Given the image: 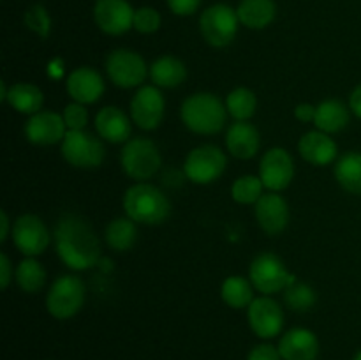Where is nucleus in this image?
Listing matches in <instances>:
<instances>
[{
  "instance_id": "nucleus-1",
  "label": "nucleus",
  "mask_w": 361,
  "mask_h": 360,
  "mask_svg": "<svg viewBox=\"0 0 361 360\" xmlns=\"http://www.w3.org/2000/svg\"><path fill=\"white\" fill-rule=\"evenodd\" d=\"M55 247L60 260L73 270H87L101 256V244L90 222L73 212L63 214L56 222Z\"/></svg>"
},
{
  "instance_id": "nucleus-2",
  "label": "nucleus",
  "mask_w": 361,
  "mask_h": 360,
  "mask_svg": "<svg viewBox=\"0 0 361 360\" xmlns=\"http://www.w3.org/2000/svg\"><path fill=\"white\" fill-rule=\"evenodd\" d=\"M123 210L127 217L141 224H161L171 212L168 196L152 184L140 182L123 194Z\"/></svg>"
},
{
  "instance_id": "nucleus-3",
  "label": "nucleus",
  "mask_w": 361,
  "mask_h": 360,
  "mask_svg": "<svg viewBox=\"0 0 361 360\" xmlns=\"http://www.w3.org/2000/svg\"><path fill=\"white\" fill-rule=\"evenodd\" d=\"M226 109L228 108L217 95L200 92L183 101L180 115L192 133L217 134L226 126Z\"/></svg>"
},
{
  "instance_id": "nucleus-4",
  "label": "nucleus",
  "mask_w": 361,
  "mask_h": 360,
  "mask_svg": "<svg viewBox=\"0 0 361 360\" xmlns=\"http://www.w3.org/2000/svg\"><path fill=\"white\" fill-rule=\"evenodd\" d=\"M238 14L228 4H214L201 13L200 30L204 41L214 48H224L231 44L238 32Z\"/></svg>"
},
{
  "instance_id": "nucleus-5",
  "label": "nucleus",
  "mask_w": 361,
  "mask_h": 360,
  "mask_svg": "<svg viewBox=\"0 0 361 360\" xmlns=\"http://www.w3.org/2000/svg\"><path fill=\"white\" fill-rule=\"evenodd\" d=\"M122 169L134 180H148L159 172L162 164L157 145L148 138H133L123 147L120 155Z\"/></svg>"
},
{
  "instance_id": "nucleus-6",
  "label": "nucleus",
  "mask_w": 361,
  "mask_h": 360,
  "mask_svg": "<svg viewBox=\"0 0 361 360\" xmlns=\"http://www.w3.org/2000/svg\"><path fill=\"white\" fill-rule=\"evenodd\" d=\"M85 304V284L78 275H62L51 284L46 299L49 314L56 320L73 318Z\"/></svg>"
},
{
  "instance_id": "nucleus-7",
  "label": "nucleus",
  "mask_w": 361,
  "mask_h": 360,
  "mask_svg": "<svg viewBox=\"0 0 361 360\" xmlns=\"http://www.w3.org/2000/svg\"><path fill=\"white\" fill-rule=\"evenodd\" d=\"M62 155L71 166L83 169H92L101 166L104 161V145L99 138L83 131H67L62 140Z\"/></svg>"
},
{
  "instance_id": "nucleus-8",
  "label": "nucleus",
  "mask_w": 361,
  "mask_h": 360,
  "mask_svg": "<svg viewBox=\"0 0 361 360\" xmlns=\"http://www.w3.org/2000/svg\"><path fill=\"white\" fill-rule=\"evenodd\" d=\"M249 279L257 292L274 295L282 292L296 281L293 274L286 270L281 258L274 253H263L250 263Z\"/></svg>"
},
{
  "instance_id": "nucleus-9",
  "label": "nucleus",
  "mask_w": 361,
  "mask_h": 360,
  "mask_svg": "<svg viewBox=\"0 0 361 360\" xmlns=\"http://www.w3.org/2000/svg\"><path fill=\"white\" fill-rule=\"evenodd\" d=\"M228 159L226 154L215 145H200L192 148L185 159L187 179L192 180L194 184H210L221 179L222 173L226 172Z\"/></svg>"
},
{
  "instance_id": "nucleus-10",
  "label": "nucleus",
  "mask_w": 361,
  "mask_h": 360,
  "mask_svg": "<svg viewBox=\"0 0 361 360\" xmlns=\"http://www.w3.org/2000/svg\"><path fill=\"white\" fill-rule=\"evenodd\" d=\"M106 73L109 80L120 88L140 87L150 73L140 53L133 49H115L106 59Z\"/></svg>"
},
{
  "instance_id": "nucleus-11",
  "label": "nucleus",
  "mask_w": 361,
  "mask_h": 360,
  "mask_svg": "<svg viewBox=\"0 0 361 360\" xmlns=\"http://www.w3.org/2000/svg\"><path fill=\"white\" fill-rule=\"evenodd\" d=\"M166 101L162 92L155 85H147L141 87L134 94L130 101V116L134 124L145 131L157 129L164 119Z\"/></svg>"
},
{
  "instance_id": "nucleus-12",
  "label": "nucleus",
  "mask_w": 361,
  "mask_h": 360,
  "mask_svg": "<svg viewBox=\"0 0 361 360\" xmlns=\"http://www.w3.org/2000/svg\"><path fill=\"white\" fill-rule=\"evenodd\" d=\"M134 9L129 0H95L94 21L104 34L122 35L134 25Z\"/></svg>"
},
{
  "instance_id": "nucleus-13",
  "label": "nucleus",
  "mask_w": 361,
  "mask_h": 360,
  "mask_svg": "<svg viewBox=\"0 0 361 360\" xmlns=\"http://www.w3.org/2000/svg\"><path fill=\"white\" fill-rule=\"evenodd\" d=\"M13 240L14 246L28 258L39 256L46 251V247L49 246V235L48 228L42 222V219H39L37 215L25 214L21 217L16 219L13 228Z\"/></svg>"
},
{
  "instance_id": "nucleus-14",
  "label": "nucleus",
  "mask_w": 361,
  "mask_h": 360,
  "mask_svg": "<svg viewBox=\"0 0 361 360\" xmlns=\"http://www.w3.org/2000/svg\"><path fill=\"white\" fill-rule=\"evenodd\" d=\"M295 176V162L286 148H270L259 164V179L271 193L286 189Z\"/></svg>"
},
{
  "instance_id": "nucleus-15",
  "label": "nucleus",
  "mask_w": 361,
  "mask_h": 360,
  "mask_svg": "<svg viewBox=\"0 0 361 360\" xmlns=\"http://www.w3.org/2000/svg\"><path fill=\"white\" fill-rule=\"evenodd\" d=\"M249 325L256 335L263 339H271L281 334L284 327V313L282 307L270 296L254 299L249 306Z\"/></svg>"
},
{
  "instance_id": "nucleus-16",
  "label": "nucleus",
  "mask_w": 361,
  "mask_h": 360,
  "mask_svg": "<svg viewBox=\"0 0 361 360\" xmlns=\"http://www.w3.org/2000/svg\"><path fill=\"white\" fill-rule=\"evenodd\" d=\"M67 126L62 115L55 112H39L28 119L25 126V136L30 143L42 145H55L66 138Z\"/></svg>"
},
{
  "instance_id": "nucleus-17",
  "label": "nucleus",
  "mask_w": 361,
  "mask_h": 360,
  "mask_svg": "<svg viewBox=\"0 0 361 360\" xmlns=\"http://www.w3.org/2000/svg\"><path fill=\"white\" fill-rule=\"evenodd\" d=\"M67 92L81 104H92L104 94V80L92 67H78L67 78Z\"/></svg>"
},
{
  "instance_id": "nucleus-18",
  "label": "nucleus",
  "mask_w": 361,
  "mask_h": 360,
  "mask_svg": "<svg viewBox=\"0 0 361 360\" xmlns=\"http://www.w3.org/2000/svg\"><path fill=\"white\" fill-rule=\"evenodd\" d=\"M256 219L268 235L284 232L289 222V207L284 198L277 193H268L256 203Z\"/></svg>"
},
{
  "instance_id": "nucleus-19",
  "label": "nucleus",
  "mask_w": 361,
  "mask_h": 360,
  "mask_svg": "<svg viewBox=\"0 0 361 360\" xmlns=\"http://www.w3.org/2000/svg\"><path fill=\"white\" fill-rule=\"evenodd\" d=\"M282 360H316L319 342L314 332L307 328H293L282 335L279 342Z\"/></svg>"
},
{
  "instance_id": "nucleus-20",
  "label": "nucleus",
  "mask_w": 361,
  "mask_h": 360,
  "mask_svg": "<svg viewBox=\"0 0 361 360\" xmlns=\"http://www.w3.org/2000/svg\"><path fill=\"white\" fill-rule=\"evenodd\" d=\"M298 150L307 162L316 166H326L337 159V143L323 131H310L303 134Z\"/></svg>"
},
{
  "instance_id": "nucleus-21",
  "label": "nucleus",
  "mask_w": 361,
  "mask_h": 360,
  "mask_svg": "<svg viewBox=\"0 0 361 360\" xmlns=\"http://www.w3.org/2000/svg\"><path fill=\"white\" fill-rule=\"evenodd\" d=\"M261 145L259 131L249 122H238L228 127L226 133V147L231 155L238 159H250L257 154Z\"/></svg>"
},
{
  "instance_id": "nucleus-22",
  "label": "nucleus",
  "mask_w": 361,
  "mask_h": 360,
  "mask_svg": "<svg viewBox=\"0 0 361 360\" xmlns=\"http://www.w3.org/2000/svg\"><path fill=\"white\" fill-rule=\"evenodd\" d=\"M95 129L109 143H123L130 136V120L116 106H106L95 115Z\"/></svg>"
},
{
  "instance_id": "nucleus-23",
  "label": "nucleus",
  "mask_w": 361,
  "mask_h": 360,
  "mask_svg": "<svg viewBox=\"0 0 361 360\" xmlns=\"http://www.w3.org/2000/svg\"><path fill=\"white\" fill-rule=\"evenodd\" d=\"M236 14L243 27L263 30L274 23L277 16V4L274 0H242L236 7Z\"/></svg>"
},
{
  "instance_id": "nucleus-24",
  "label": "nucleus",
  "mask_w": 361,
  "mask_h": 360,
  "mask_svg": "<svg viewBox=\"0 0 361 360\" xmlns=\"http://www.w3.org/2000/svg\"><path fill=\"white\" fill-rule=\"evenodd\" d=\"M150 78L155 87L162 88H175L183 83L187 78L185 64L180 59L171 55H164L155 60L150 66Z\"/></svg>"
},
{
  "instance_id": "nucleus-25",
  "label": "nucleus",
  "mask_w": 361,
  "mask_h": 360,
  "mask_svg": "<svg viewBox=\"0 0 361 360\" xmlns=\"http://www.w3.org/2000/svg\"><path fill=\"white\" fill-rule=\"evenodd\" d=\"M349 122V109L345 108L344 102L337 101V99H328L323 101L316 108V116H314V124H316L317 131L331 134L338 133L344 129Z\"/></svg>"
},
{
  "instance_id": "nucleus-26",
  "label": "nucleus",
  "mask_w": 361,
  "mask_h": 360,
  "mask_svg": "<svg viewBox=\"0 0 361 360\" xmlns=\"http://www.w3.org/2000/svg\"><path fill=\"white\" fill-rule=\"evenodd\" d=\"M7 102L13 106L16 112L25 113V115H35L41 112L44 95L41 88L32 83H16L7 92Z\"/></svg>"
},
{
  "instance_id": "nucleus-27",
  "label": "nucleus",
  "mask_w": 361,
  "mask_h": 360,
  "mask_svg": "<svg viewBox=\"0 0 361 360\" xmlns=\"http://www.w3.org/2000/svg\"><path fill=\"white\" fill-rule=\"evenodd\" d=\"M335 179L353 194H361V154L348 152L335 164Z\"/></svg>"
},
{
  "instance_id": "nucleus-28",
  "label": "nucleus",
  "mask_w": 361,
  "mask_h": 360,
  "mask_svg": "<svg viewBox=\"0 0 361 360\" xmlns=\"http://www.w3.org/2000/svg\"><path fill=\"white\" fill-rule=\"evenodd\" d=\"M137 240V228L136 222L130 217H118L113 219L106 228V242L113 251H129Z\"/></svg>"
},
{
  "instance_id": "nucleus-29",
  "label": "nucleus",
  "mask_w": 361,
  "mask_h": 360,
  "mask_svg": "<svg viewBox=\"0 0 361 360\" xmlns=\"http://www.w3.org/2000/svg\"><path fill=\"white\" fill-rule=\"evenodd\" d=\"M252 282L247 281L245 277L240 275H231L222 282L221 296L229 307L233 309H242V307H249L254 300V289Z\"/></svg>"
},
{
  "instance_id": "nucleus-30",
  "label": "nucleus",
  "mask_w": 361,
  "mask_h": 360,
  "mask_svg": "<svg viewBox=\"0 0 361 360\" xmlns=\"http://www.w3.org/2000/svg\"><path fill=\"white\" fill-rule=\"evenodd\" d=\"M226 108L233 119H236L238 122H247L256 113V94L245 87L235 88L233 92H229L228 99H226Z\"/></svg>"
},
{
  "instance_id": "nucleus-31",
  "label": "nucleus",
  "mask_w": 361,
  "mask_h": 360,
  "mask_svg": "<svg viewBox=\"0 0 361 360\" xmlns=\"http://www.w3.org/2000/svg\"><path fill=\"white\" fill-rule=\"evenodd\" d=\"M16 282L23 292L37 293L46 282V272L42 265L34 258H25L16 268Z\"/></svg>"
},
{
  "instance_id": "nucleus-32",
  "label": "nucleus",
  "mask_w": 361,
  "mask_h": 360,
  "mask_svg": "<svg viewBox=\"0 0 361 360\" xmlns=\"http://www.w3.org/2000/svg\"><path fill=\"white\" fill-rule=\"evenodd\" d=\"M263 182H261L259 176L254 175H243L240 179L235 180L231 187L233 200L238 201L242 205H252L259 201V198L263 196Z\"/></svg>"
},
{
  "instance_id": "nucleus-33",
  "label": "nucleus",
  "mask_w": 361,
  "mask_h": 360,
  "mask_svg": "<svg viewBox=\"0 0 361 360\" xmlns=\"http://www.w3.org/2000/svg\"><path fill=\"white\" fill-rule=\"evenodd\" d=\"M284 300L289 309L305 313V311L312 309L314 304H316V292L305 282L295 281L284 289Z\"/></svg>"
},
{
  "instance_id": "nucleus-34",
  "label": "nucleus",
  "mask_w": 361,
  "mask_h": 360,
  "mask_svg": "<svg viewBox=\"0 0 361 360\" xmlns=\"http://www.w3.org/2000/svg\"><path fill=\"white\" fill-rule=\"evenodd\" d=\"M23 21L27 28H30L34 34H37L42 39L48 37L49 32H51V16L42 4H34V6L28 7L25 11Z\"/></svg>"
},
{
  "instance_id": "nucleus-35",
  "label": "nucleus",
  "mask_w": 361,
  "mask_h": 360,
  "mask_svg": "<svg viewBox=\"0 0 361 360\" xmlns=\"http://www.w3.org/2000/svg\"><path fill=\"white\" fill-rule=\"evenodd\" d=\"M162 18L159 14L157 9L150 6H143L140 9H136L134 13V25L133 28H136L140 34H154L161 28Z\"/></svg>"
},
{
  "instance_id": "nucleus-36",
  "label": "nucleus",
  "mask_w": 361,
  "mask_h": 360,
  "mask_svg": "<svg viewBox=\"0 0 361 360\" xmlns=\"http://www.w3.org/2000/svg\"><path fill=\"white\" fill-rule=\"evenodd\" d=\"M63 120H66L67 131H83L88 122V113L85 109V104L81 102H73L67 104L63 109Z\"/></svg>"
},
{
  "instance_id": "nucleus-37",
  "label": "nucleus",
  "mask_w": 361,
  "mask_h": 360,
  "mask_svg": "<svg viewBox=\"0 0 361 360\" xmlns=\"http://www.w3.org/2000/svg\"><path fill=\"white\" fill-rule=\"evenodd\" d=\"M169 11L176 16H190L200 9L203 0H166Z\"/></svg>"
},
{
  "instance_id": "nucleus-38",
  "label": "nucleus",
  "mask_w": 361,
  "mask_h": 360,
  "mask_svg": "<svg viewBox=\"0 0 361 360\" xmlns=\"http://www.w3.org/2000/svg\"><path fill=\"white\" fill-rule=\"evenodd\" d=\"M249 360H282V355L275 346L257 344L250 349Z\"/></svg>"
},
{
  "instance_id": "nucleus-39",
  "label": "nucleus",
  "mask_w": 361,
  "mask_h": 360,
  "mask_svg": "<svg viewBox=\"0 0 361 360\" xmlns=\"http://www.w3.org/2000/svg\"><path fill=\"white\" fill-rule=\"evenodd\" d=\"M11 279H13V267H11V261L6 254H0V286L4 289L9 286Z\"/></svg>"
},
{
  "instance_id": "nucleus-40",
  "label": "nucleus",
  "mask_w": 361,
  "mask_h": 360,
  "mask_svg": "<svg viewBox=\"0 0 361 360\" xmlns=\"http://www.w3.org/2000/svg\"><path fill=\"white\" fill-rule=\"evenodd\" d=\"M295 116L298 120H302V122H310V120H314V116H316V108H314L312 104L303 102V104H298L295 108Z\"/></svg>"
},
{
  "instance_id": "nucleus-41",
  "label": "nucleus",
  "mask_w": 361,
  "mask_h": 360,
  "mask_svg": "<svg viewBox=\"0 0 361 360\" xmlns=\"http://www.w3.org/2000/svg\"><path fill=\"white\" fill-rule=\"evenodd\" d=\"M349 106H351L353 113L361 119V85H358V87L353 90L351 97H349Z\"/></svg>"
},
{
  "instance_id": "nucleus-42",
  "label": "nucleus",
  "mask_w": 361,
  "mask_h": 360,
  "mask_svg": "<svg viewBox=\"0 0 361 360\" xmlns=\"http://www.w3.org/2000/svg\"><path fill=\"white\" fill-rule=\"evenodd\" d=\"M9 215H7L6 210L0 212V226H2V229H0V242H4V240L7 239V235H9Z\"/></svg>"
},
{
  "instance_id": "nucleus-43",
  "label": "nucleus",
  "mask_w": 361,
  "mask_h": 360,
  "mask_svg": "<svg viewBox=\"0 0 361 360\" xmlns=\"http://www.w3.org/2000/svg\"><path fill=\"white\" fill-rule=\"evenodd\" d=\"M356 360H361V353H360V355H358V356H356Z\"/></svg>"
}]
</instances>
